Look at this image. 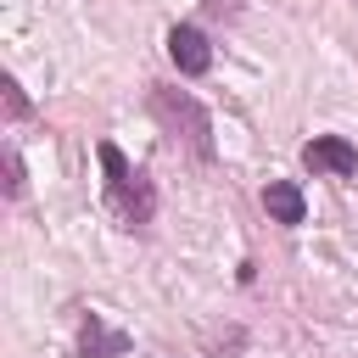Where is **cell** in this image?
Masks as SVG:
<instances>
[{
	"mask_svg": "<svg viewBox=\"0 0 358 358\" xmlns=\"http://www.w3.org/2000/svg\"><path fill=\"white\" fill-rule=\"evenodd\" d=\"M95 157H101V173H106L101 190H106V207L117 213V224H123V229H145L151 213H157V190H151V179H145L112 140H101Z\"/></svg>",
	"mask_w": 358,
	"mask_h": 358,
	"instance_id": "6da1fadb",
	"label": "cell"
},
{
	"mask_svg": "<svg viewBox=\"0 0 358 358\" xmlns=\"http://www.w3.org/2000/svg\"><path fill=\"white\" fill-rule=\"evenodd\" d=\"M151 112H157V123H162L173 140H185L201 162L218 157V145H213V117H207V106H201L196 95L168 90V84H151Z\"/></svg>",
	"mask_w": 358,
	"mask_h": 358,
	"instance_id": "7a4b0ae2",
	"label": "cell"
},
{
	"mask_svg": "<svg viewBox=\"0 0 358 358\" xmlns=\"http://www.w3.org/2000/svg\"><path fill=\"white\" fill-rule=\"evenodd\" d=\"M168 62H173L185 78H201V73L213 67V45H207V34H201L196 22H173V28H168Z\"/></svg>",
	"mask_w": 358,
	"mask_h": 358,
	"instance_id": "3957f363",
	"label": "cell"
},
{
	"mask_svg": "<svg viewBox=\"0 0 358 358\" xmlns=\"http://www.w3.org/2000/svg\"><path fill=\"white\" fill-rule=\"evenodd\" d=\"M302 168H308V173L347 179V173H358V151H352L341 134H313V140L302 145Z\"/></svg>",
	"mask_w": 358,
	"mask_h": 358,
	"instance_id": "277c9868",
	"label": "cell"
},
{
	"mask_svg": "<svg viewBox=\"0 0 358 358\" xmlns=\"http://www.w3.org/2000/svg\"><path fill=\"white\" fill-rule=\"evenodd\" d=\"M263 213H268V224H280V229L308 224V196H302V185L268 179V185H263Z\"/></svg>",
	"mask_w": 358,
	"mask_h": 358,
	"instance_id": "5b68a950",
	"label": "cell"
},
{
	"mask_svg": "<svg viewBox=\"0 0 358 358\" xmlns=\"http://www.w3.org/2000/svg\"><path fill=\"white\" fill-rule=\"evenodd\" d=\"M129 352V330H112L101 313H84L78 324V358H123Z\"/></svg>",
	"mask_w": 358,
	"mask_h": 358,
	"instance_id": "8992f818",
	"label": "cell"
},
{
	"mask_svg": "<svg viewBox=\"0 0 358 358\" xmlns=\"http://www.w3.org/2000/svg\"><path fill=\"white\" fill-rule=\"evenodd\" d=\"M0 157H6V196L17 201V196H22V157H17V145H6Z\"/></svg>",
	"mask_w": 358,
	"mask_h": 358,
	"instance_id": "52a82bcc",
	"label": "cell"
},
{
	"mask_svg": "<svg viewBox=\"0 0 358 358\" xmlns=\"http://www.w3.org/2000/svg\"><path fill=\"white\" fill-rule=\"evenodd\" d=\"M6 112H11V117H17V123H22V117H28V112H34V106H28V95H22V84H17V78H6Z\"/></svg>",
	"mask_w": 358,
	"mask_h": 358,
	"instance_id": "ba28073f",
	"label": "cell"
},
{
	"mask_svg": "<svg viewBox=\"0 0 358 358\" xmlns=\"http://www.w3.org/2000/svg\"><path fill=\"white\" fill-rule=\"evenodd\" d=\"M207 17H241V0H201Z\"/></svg>",
	"mask_w": 358,
	"mask_h": 358,
	"instance_id": "9c48e42d",
	"label": "cell"
}]
</instances>
